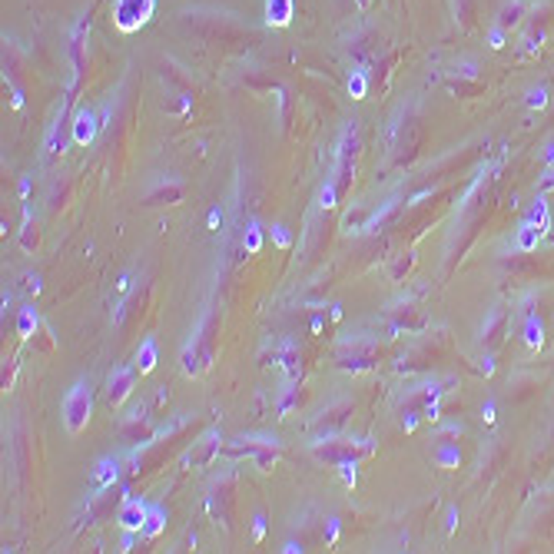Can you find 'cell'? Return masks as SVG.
<instances>
[{"mask_svg":"<svg viewBox=\"0 0 554 554\" xmlns=\"http://www.w3.org/2000/svg\"><path fill=\"white\" fill-rule=\"evenodd\" d=\"M150 7H153V0H120L113 17H116V23H120L123 30H133V27H140V23L146 20Z\"/></svg>","mask_w":554,"mask_h":554,"instance_id":"cell-2","label":"cell"},{"mask_svg":"<svg viewBox=\"0 0 554 554\" xmlns=\"http://www.w3.org/2000/svg\"><path fill=\"white\" fill-rule=\"evenodd\" d=\"M37 329V315H34V309H23L20 312V335H30Z\"/></svg>","mask_w":554,"mask_h":554,"instance_id":"cell-9","label":"cell"},{"mask_svg":"<svg viewBox=\"0 0 554 554\" xmlns=\"http://www.w3.org/2000/svg\"><path fill=\"white\" fill-rule=\"evenodd\" d=\"M269 20L286 23L289 20V0H269Z\"/></svg>","mask_w":554,"mask_h":554,"instance_id":"cell-8","label":"cell"},{"mask_svg":"<svg viewBox=\"0 0 554 554\" xmlns=\"http://www.w3.org/2000/svg\"><path fill=\"white\" fill-rule=\"evenodd\" d=\"M146 505L143 501H136V498H130L126 505H123V511H120V524L126 528V531H143V524H146Z\"/></svg>","mask_w":554,"mask_h":554,"instance_id":"cell-3","label":"cell"},{"mask_svg":"<svg viewBox=\"0 0 554 554\" xmlns=\"http://www.w3.org/2000/svg\"><path fill=\"white\" fill-rule=\"evenodd\" d=\"M159 521H163V511H159V508H150L146 524H143V535H156V531H159Z\"/></svg>","mask_w":554,"mask_h":554,"instance_id":"cell-10","label":"cell"},{"mask_svg":"<svg viewBox=\"0 0 554 554\" xmlns=\"http://www.w3.org/2000/svg\"><path fill=\"white\" fill-rule=\"evenodd\" d=\"M63 421H67V428L74 435L87 428V421H90V385L87 382H77L67 392V399H63Z\"/></svg>","mask_w":554,"mask_h":554,"instance_id":"cell-1","label":"cell"},{"mask_svg":"<svg viewBox=\"0 0 554 554\" xmlns=\"http://www.w3.org/2000/svg\"><path fill=\"white\" fill-rule=\"evenodd\" d=\"M133 392V372L130 368H120V372H113L110 375V388H107V399H110V405H120V401L126 399Z\"/></svg>","mask_w":554,"mask_h":554,"instance_id":"cell-4","label":"cell"},{"mask_svg":"<svg viewBox=\"0 0 554 554\" xmlns=\"http://www.w3.org/2000/svg\"><path fill=\"white\" fill-rule=\"evenodd\" d=\"M359 3H368V0H359Z\"/></svg>","mask_w":554,"mask_h":554,"instance_id":"cell-12","label":"cell"},{"mask_svg":"<svg viewBox=\"0 0 554 554\" xmlns=\"http://www.w3.org/2000/svg\"><path fill=\"white\" fill-rule=\"evenodd\" d=\"M246 249H259V230H256V226H252V230H249V239H246Z\"/></svg>","mask_w":554,"mask_h":554,"instance_id":"cell-11","label":"cell"},{"mask_svg":"<svg viewBox=\"0 0 554 554\" xmlns=\"http://www.w3.org/2000/svg\"><path fill=\"white\" fill-rule=\"evenodd\" d=\"M153 365H156V345L146 339L143 348H140V355H136V368H140V372H150Z\"/></svg>","mask_w":554,"mask_h":554,"instance_id":"cell-7","label":"cell"},{"mask_svg":"<svg viewBox=\"0 0 554 554\" xmlns=\"http://www.w3.org/2000/svg\"><path fill=\"white\" fill-rule=\"evenodd\" d=\"M113 478H116V461L113 458H107V461H100V465H96V475H93L96 488H107Z\"/></svg>","mask_w":554,"mask_h":554,"instance_id":"cell-5","label":"cell"},{"mask_svg":"<svg viewBox=\"0 0 554 554\" xmlns=\"http://www.w3.org/2000/svg\"><path fill=\"white\" fill-rule=\"evenodd\" d=\"M74 140H77L80 146L93 140V116H90V113H80V116H77V130H74Z\"/></svg>","mask_w":554,"mask_h":554,"instance_id":"cell-6","label":"cell"}]
</instances>
